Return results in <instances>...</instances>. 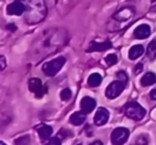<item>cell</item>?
I'll list each match as a JSON object with an SVG mask.
<instances>
[{"label":"cell","instance_id":"cell-1","mask_svg":"<svg viewBox=\"0 0 156 145\" xmlns=\"http://www.w3.org/2000/svg\"><path fill=\"white\" fill-rule=\"evenodd\" d=\"M67 34L64 30L59 29H48L44 31L42 35L34 42L33 49L34 54L40 57L49 56L50 54L58 51L66 43Z\"/></svg>","mask_w":156,"mask_h":145},{"label":"cell","instance_id":"cell-2","mask_svg":"<svg viewBox=\"0 0 156 145\" xmlns=\"http://www.w3.org/2000/svg\"><path fill=\"white\" fill-rule=\"evenodd\" d=\"M47 15L45 0H28L25 11V20L29 25L41 22Z\"/></svg>","mask_w":156,"mask_h":145},{"label":"cell","instance_id":"cell-3","mask_svg":"<svg viewBox=\"0 0 156 145\" xmlns=\"http://www.w3.org/2000/svg\"><path fill=\"white\" fill-rule=\"evenodd\" d=\"M65 58L62 56L58 57V58L54 59V60L49 61V62L45 63L42 67L44 74L48 77H54L58 74V71L63 67V65L65 64Z\"/></svg>","mask_w":156,"mask_h":145},{"label":"cell","instance_id":"cell-4","mask_svg":"<svg viewBox=\"0 0 156 145\" xmlns=\"http://www.w3.org/2000/svg\"><path fill=\"white\" fill-rule=\"evenodd\" d=\"M125 114L127 117L134 121H141L147 114V111L143 107H141L138 102H128L125 107Z\"/></svg>","mask_w":156,"mask_h":145},{"label":"cell","instance_id":"cell-5","mask_svg":"<svg viewBox=\"0 0 156 145\" xmlns=\"http://www.w3.org/2000/svg\"><path fill=\"white\" fill-rule=\"evenodd\" d=\"M129 136V130L125 127H118L111 133V142L112 144H123L127 141Z\"/></svg>","mask_w":156,"mask_h":145},{"label":"cell","instance_id":"cell-6","mask_svg":"<svg viewBox=\"0 0 156 145\" xmlns=\"http://www.w3.org/2000/svg\"><path fill=\"white\" fill-rule=\"evenodd\" d=\"M126 85L123 83L120 80H115L113 82H111L110 85L107 87L106 89V96L110 99H113V98H117L120 94H122V92L124 91Z\"/></svg>","mask_w":156,"mask_h":145},{"label":"cell","instance_id":"cell-7","mask_svg":"<svg viewBox=\"0 0 156 145\" xmlns=\"http://www.w3.org/2000/svg\"><path fill=\"white\" fill-rule=\"evenodd\" d=\"M28 87H29V90H30V92L34 93V95L37 96V98L43 97L45 91H44V88H43V85H42V81L40 80L39 78H31L30 80H29Z\"/></svg>","mask_w":156,"mask_h":145},{"label":"cell","instance_id":"cell-8","mask_svg":"<svg viewBox=\"0 0 156 145\" xmlns=\"http://www.w3.org/2000/svg\"><path fill=\"white\" fill-rule=\"evenodd\" d=\"M109 111L105 108H98L96 111V114L94 116V124L96 126H103L108 122Z\"/></svg>","mask_w":156,"mask_h":145},{"label":"cell","instance_id":"cell-9","mask_svg":"<svg viewBox=\"0 0 156 145\" xmlns=\"http://www.w3.org/2000/svg\"><path fill=\"white\" fill-rule=\"evenodd\" d=\"M25 11H26V5H23L22 2H20L18 0L15 1V2L11 3V5H9L7 8V12L10 15L20 16V15H22V14H24Z\"/></svg>","mask_w":156,"mask_h":145},{"label":"cell","instance_id":"cell-10","mask_svg":"<svg viewBox=\"0 0 156 145\" xmlns=\"http://www.w3.org/2000/svg\"><path fill=\"white\" fill-rule=\"evenodd\" d=\"M112 47L111 42H104V43H98V42H91L89 45V48L87 49L88 52L92 51H105L107 49H110Z\"/></svg>","mask_w":156,"mask_h":145},{"label":"cell","instance_id":"cell-11","mask_svg":"<svg viewBox=\"0 0 156 145\" xmlns=\"http://www.w3.org/2000/svg\"><path fill=\"white\" fill-rule=\"evenodd\" d=\"M96 106V102L95 99H93L92 97H89V96H86V97H83V99H81L80 102V108L81 110L83 111V112H86L88 114V113L92 112V111L94 110V108H95Z\"/></svg>","mask_w":156,"mask_h":145},{"label":"cell","instance_id":"cell-12","mask_svg":"<svg viewBox=\"0 0 156 145\" xmlns=\"http://www.w3.org/2000/svg\"><path fill=\"white\" fill-rule=\"evenodd\" d=\"M151 34V28H150L149 25H140L138 26L134 31V35L136 36V39L139 40H143L147 39V37L150 36Z\"/></svg>","mask_w":156,"mask_h":145},{"label":"cell","instance_id":"cell-13","mask_svg":"<svg viewBox=\"0 0 156 145\" xmlns=\"http://www.w3.org/2000/svg\"><path fill=\"white\" fill-rule=\"evenodd\" d=\"M87 119V113L81 111H77V112L73 113L69 117V122L73 124L74 126H80L83 125V123Z\"/></svg>","mask_w":156,"mask_h":145},{"label":"cell","instance_id":"cell-14","mask_svg":"<svg viewBox=\"0 0 156 145\" xmlns=\"http://www.w3.org/2000/svg\"><path fill=\"white\" fill-rule=\"evenodd\" d=\"M133 14H134V12H133V10L130 8H125V9L119 11L117 14H115L113 18L118 19L119 22H125V20H128L132 17Z\"/></svg>","mask_w":156,"mask_h":145},{"label":"cell","instance_id":"cell-15","mask_svg":"<svg viewBox=\"0 0 156 145\" xmlns=\"http://www.w3.org/2000/svg\"><path fill=\"white\" fill-rule=\"evenodd\" d=\"M143 52H144V48H143L142 45H135L129 49L128 57H129L130 60H137L142 56Z\"/></svg>","mask_w":156,"mask_h":145},{"label":"cell","instance_id":"cell-16","mask_svg":"<svg viewBox=\"0 0 156 145\" xmlns=\"http://www.w3.org/2000/svg\"><path fill=\"white\" fill-rule=\"evenodd\" d=\"M52 127L48 125H42L41 127L37 128V133L42 140H49L50 136L52 134Z\"/></svg>","mask_w":156,"mask_h":145},{"label":"cell","instance_id":"cell-17","mask_svg":"<svg viewBox=\"0 0 156 145\" xmlns=\"http://www.w3.org/2000/svg\"><path fill=\"white\" fill-rule=\"evenodd\" d=\"M140 83L142 87H150V85H154V83H156V75L154 74V73L149 71V73H147V74L141 78Z\"/></svg>","mask_w":156,"mask_h":145},{"label":"cell","instance_id":"cell-18","mask_svg":"<svg viewBox=\"0 0 156 145\" xmlns=\"http://www.w3.org/2000/svg\"><path fill=\"white\" fill-rule=\"evenodd\" d=\"M102 82V76L98 73H94V74H91L88 78V85L92 88H96L101 85Z\"/></svg>","mask_w":156,"mask_h":145},{"label":"cell","instance_id":"cell-19","mask_svg":"<svg viewBox=\"0 0 156 145\" xmlns=\"http://www.w3.org/2000/svg\"><path fill=\"white\" fill-rule=\"evenodd\" d=\"M147 56L151 61H154L156 59V40L152 41L149 44L147 49Z\"/></svg>","mask_w":156,"mask_h":145},{"label":"cell","instance_id":"cell-20","mask_svg":"<svg viewBox=\"0 0 156 145\" xmlns=\"http://www.w3.org/2000/svg\"><path fill=\"white\" fill-rule=\"evenodd\" d=\"M60 97L61 99L63 100V102H67V100L71 99L72 97V91L69 89V88H66V89H63L62 91H61L60 93Z\"/></svg>","mask_w":156,"mask_h":145},{"label":"cell","instance_id":"cell-21","mask_svg":"<svg viewBox=\"0 0 156 145\" xmlns=\"http://www.w3.org/2000/svg\"><path fill=\"white\" fill-rule=\"evenodd\" d=\"M105 61H106V63L109 65V66H111V65H115V63L118 62L117 54H108V56L106 57V59H105Z\"/></svg>","mask_w":156,"mask_h":145},{"label":"cell","instance_id":"cell-22","mask_svg":"<svg viewBox=\"0 0 156 145\" xmlns=\"http://www.w3.org/2000/svg\"><path fill=\"white\" fill-rule=\"evenodd\" d=\"M136 144H147L149 143V136L147 134H140L136 138Z\"/></svg>","mask_w":156,"mask_h":145},{"label":"cell","instance_id":"cell-23","mask_svg":"<svg viewBox=\"0 0 156 145\" xmlns=\"http://www.w3.org/2000/svg\"><path fill=\"white\" fill-rule=\"evenodd\" d=\"M117 78H118V80L122 81L123 83L127 85V82H128V77H127V75H126L125 71H118V73H117Z\"/></svg>","mask_w":156,"mask_h":145},{"label":"cell","instance_id":"cell-24","mask_svg":"<svg viewBox=\"0 0 156 145\" xmlns=\"http://www.w3.org/2000/svg\"><path fill=\"white\" fill-rule=\"evenodd\" d=\"M16 144H29L30 143V136H22V138L17 139L15 141Z\"/></svg>","mask_w":156,"mask_h":145},{"label":"cell","instance_id":"cell-25","mask_svg":"<svg viewBox=\"0 0 156 145\" xmlns=\"http://www.w3.org/2000/svg\"><path fill=\"white\" fill-rule=\"evenodd\" d=\"M61 143H62V140H61V139L57 136H54V138L49 139V141L47 142V144H56V145H58V144H61Z\"/></svg>","mask_w":156,"mask_h":145},{"label":"cell","instance_id":"cell-26","mask_svg":"<svg viewBox=\"0 0 156 145\" xmlns=\"http://www.w3.org/2000/svg\"><path fill=\"white\" fill-rule=\"evenodd\" d=\"M67 136H72V134L69 133V130H64V129H62V130H61V131L58 133V136H59V138H60L62 141L64 140V139L66 138Z\"/></svg>","mask_w":156,"mask_h":145},{"label":"cell","instance_id":"cell-27","mask_svg":"<svg viewBox=\"0 0 156 145\" xmlns=\"http://www.w3.org/2000/svg\"><path fill=\"white\" fill-rule=\"evenodd\" d=\"M141 71H142V63H139V64L135 67V74L138 75V74H140Z\"/></svg>","mask_w":156,"mask_h":145},{"label":"cell","instance_id":"cell-28","mask_svg":"<svg viewBox=\"0 0 156 145\" xmlns=\"http://www.w3.org/2000/svg\"><path fill=\"white\" fill-rule=\"evenodd\" d=\"M150 97H151L152 100H156V87L150 92Z\"/></svg>","mask_w":156,"mask_h":145},{"label":"cell","instance_id":"cell-29","mask_svg":"<svg viewBox=\"0 0 156 145\" xmlns=\"http://www.w3.org/2000/svg\"><path fill=\"white\" fill-rule=\"evenodd\" d=\"M0 60H1V71H3V69H5V57L1 56V57H0Z\"/></svg>","mask_w":156,"mask_h":145},{"label":"cell","instance_id":"cell-30","mask_svg":"<svg viewBox=\"0 0 156 145\" xmlns=\"http://www.w3.org/2000/svg\"><path fill=\"white\" fill-rule=\"evenodd\" d=\"M7 28H8V30L10 29L11 31H15L16 29H17V28H16V26H14V25H8Z\"/></svg>","mask_w":156,"mask_h":145},{"label":"cell","instance_id":"cell-31","mask_svg":"<svg viewBox=\"0 0 156 145\" xmlns=\"http://www.w3.org/2000/svg\"><path fill=\"white\" fill-rule=\"evenodd\" d=\"M96 144H103V143L101 141H95V142L92 143V145H96Z\"/></svg>","mask_w":156,"mask_h":145},{"label":"cell","instance_id":"cell-32","mask_svg":"<svg viewBox=\"0 0 156 145\" xmlns=\"http://www.w3.org/2000/svg\"><path fill=\"white\" fill-rule=\"evenodd\" d=\"M151 1H152L153 3H154V2H156V0H151Z\"/></svg>","mask_w":156,"mask_h":145},{"label":"cell","instance_id":"cell-33","mask_svg":"<svg viewBox=\"0 0 156 145\" xmlns=\"http://www.w3.org/2000/svg\"><path fill=\"white\" fill-rule=\"evenodd\" d=\"M154 11H156V7H155V8H154Z\"/></svg>","mask_w":156,"mask_h":145},{"label":"cell","instance_id":"cell-34","mask_svg":"<svg viewBox=\"0 0 156 145\" xmlns=\"http://www.w3.org/2000/svg\"><path fill=\"white\" fill-rule=\"evenodd\" d=\"M18 1H22V0H18Z\"/></svg>","mask_w":156,"mask_h":145}]
</instances>
